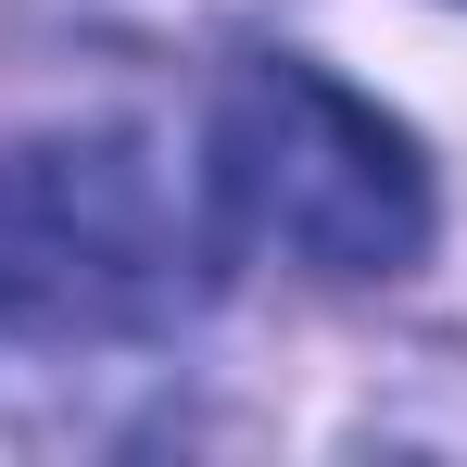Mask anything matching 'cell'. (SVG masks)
I'll return each instance as SVG.
<instances>
[{
  "label": "cell",
  "mask_w": 467,
  "mask_h": 467,
  "mask_svg": "<svg viewBox=\"0 0 467 467\" xmlns=\"http://www.w3.org/2000/svg\"><path fill=\"white\" fill-rule=\"evenodd\" d=\"M202 304V228L140 140L64 127L0 152V328L38 354L164 341Z\"/></svg>",
  "instance_id": "cell-1"
},
{
  "label": "cell",
  "mask_w": 467,
  "mask_h": 467,
  "mask_svg": "<svg viewBox=\"0 0 467 467\" xmlns=\"http://www.w3.org/2000/svg\"><path fill=\"white\" fill-rule=\"evenodd\" d=\"M215 215L304 278H404L430 253V164L367 88L316 64H240L215 88Z\"/></svg>",
  "instance_id": "cell-2"
}]
</instances>
